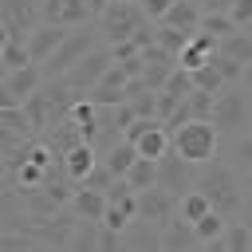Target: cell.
Instances as JSON below:
<instances>
[{
    "instance_id": "obj_1",
    "label": "cell",
    "mask_w": 252,
    "mask_h": 252,
    "mask_svg": "<svg viewBox=\"0 0 252 252\" xmlns=\"http://www.w3.org/2000/svg\"><path fill=\"white\" fill-rule=\"evenodd\" d=\"M197 189H201V193L213 201V209L224 213V217H236L240 205H244V185H240V177H236L228 165H220L217 158L201 165V173H197Z\"/></svg>"
},
{
    "instance_id": "obj_2",
    "label": "cell",
    "mask_w": 252,
    "mask_h": 252,
    "mask_svg": "<svg viewBox=\"0 0 252 252\" xmlns=\"http://www.w3.org/2000/svg\"><path fill=\"white\" fill-rule=\"evenodd\" d=\"M217 146H220V130H217L213 118H189L185 126L173 130V150H177L181 158L197 161V165L213 161V158H217Z\"/></svg>"
},
{
    "instance_id": "obj_3",
    "label": "cell",
    "mask_w": 252,
    "mask_h": 252,
    "mask_svg": "<svg viewBox=\"0 0 252 252\" xmlns=\"http://www.w3.org/2000/svg\"><path fill=\"white\" fill-rule=\"evenodd\" d=\"M150 16L142 12V0H110L106 12L98 16V32L106 43H122V39H134V32Z\"/></svg>"
},
{
    "instance_id": "obj_4",
    "label": "cell",
    "mask_w": 252,
    "mask_h": 252,
    "mask_svg": "<svg viewBox=\"0 0 252 252\" xmlns=\"http://www.w3.org/2000/svg\"><path fill=\"white\" fill-rule=\"evenodd\" d=\"M98 39H102V32H94L91 24H79V28H71V35L63 39V47H59V51H55V55L43 63V75H47V79H59V75H67V71H71V67H75V63H79L87 51H94V47H98Z\"/></svg>"
},
{
    "instance_id": "obj_5",
    "label": "cell",
    "mask_w": 252,
    "mask_h": 252,
    "mask_svg": "<svg viewBox=\"0 0 252 252\" xmlns=\"http://www.w3.org/2000/svg\"><path fill=\"white\" fill-rule=\"evenodd\" d=\"M213 122H217V130H220V134H232V138H240V134L252 126V114H248V94H244L236 83H228V87L217 94Z\"/></svg>"
},
{
    "instance_id": "obj_6",
    "label": "cell",
    "mask_w": 252,
    "mask_h": 252,
    "mask_svg": "<svg viewBox=\"0 0 252 252\" xmlns=\"http://www.w3.org/2000/svg\"><path fill=\"white\" fill-rule=\"evenodd\" d=\"M43 83H47L43 63H24L16 71H4L0 75V106H24Z\"/></svg>"
},
{
    "instance_id": "obj_7",
    "label": "cell",
    "mask_w": 252,
    "mask_h": 252,
    "mask_svg": "<svg viewBox=\"0 0 252 252\" xmlns=\"http://www.w3.org/2000/svg\"><path fill=\"white\" fill-rule=\"evenodd\" d=\"M158 185L169 189L173 197H185L189 189H197V161L181 158L177 150L161 154V158H158Z\"/></svg>"
},
{
    "instance_id": "obj_8",
    "label": "cell",
    "mask_w": 252,
    "mask_h": 252,
    "mask_svg": "<svg viewBox=\"0 0 252 252\" xmlns=\"http://www.w3.org/2000/svg\"><path fill=\"white\" fill-rule=\"evenodd\" d=\"M39 24H43V8L35 0H0V28H4V35L28 39Z\"/></svg>"
},
{
    "instance_id": "obj_9",
    "label": "cell",
    "mask_w": 252,
    "mask_h": 252,
    "mask_svg": "<svg viewBox=\"0 0 252 252\" xmlns=\"http://www.w3.org/2000/svg\"><path fill=\"white\" fill-rule=\"evenodd\" d=\"M110 63H114V51H110V47H94V51H87V55H83L63 79H67L79 94H91V87L102 83V75L110 71Z\"/></svg>"
},
{
    "instance_id": "obj_10",
    "label": "cell",
    "mask_w": 252,
    "mask_h": 252,
    "mask_svg": "<svg viewBox=\"0 0 252 252\" xmlns=\"http://www.w3.org/2000/svg\"><path fill=\"white\" fill-rule=\"evenodd\" d=\"M173 217H177V197H173L169 189L150 185V189H142V193H138V220H150V224L165 228Z\"/></svg>"
},
{
    "instance_id": "obj_11",
    "label": "cell",
    "mask_w": 252,
    "mask_h": 252,
    "mask_svg": "<svg viewBox=\"0 0 252 252\" xmlns=\"http://www.w3.org/2000/svg\"><path fill=\"white\" fill-rule=\"evenodd\" d=\"M71 35V28L67 24H51V20H43L32 35H28V51H32V59L35 63H47L59 47H63V39Z\"/></svg>"
},
{
    "instance_id": "obj_12",
    "label": "cell",
    "mask_w": 252,
    "mask_h": 252,
    "mask_svg": "<svg viewBox=\"0 0 252 252\" xmlns=\"http://www.w3.org/2000/svg\"><path fill=\"white\" fill-rule=\"evenodd\" d=\"M193 248H205L201 244V232L193 220H185L181 213L161 228V252H193Z\"/></svg>"
},
{
    "instance_id": "obj_13",
    "label": "cell",
    "mask_w": 252,
    "mask_h": 252,
    "mask_svg": "<svg viewBox=\"0 0 252 252\" xmlns=\"http://www.w3.org/2000/svg\"><path fill=\"white\" fill-rule=\"evenodd\" d=\"M106 205H110V201H106V193H102V189L79 185L67 209H71V213H75L79 220H102V217H106Z\"/></svg>"
},
{
    "instance_id": "obj_14",
    "label": "cell",
    "mask_w": 252,
    "mask_h": 252,
    "mask_svg": "<svg viewBox=\"0 0 252 252\" xmlns=\"http://www.w3.org/2000/svg\"><path fill=\"white\" fill-rule=\"evenodd\" d=\"M201 16H205V8H201V0H173V8L165 12V20L161 24H173V28H181V32H197L201 28Z\"/></svg>"
},
{
    "instance_id": "obj_15",
    "label": "cell",
    "mask_w": 252,
    "mask_h": 252,
    "mask_svg": "<svg viewBox=\"0 0 252 252\" xmlns=\"http://www.w3.org/2000/svg\"><path fill=\"white\" fill-rule=\"evenodd\" d=\"M138 158H142V154H138V146H134L130 138H118L110 150H102V161L114 169V177H126V173H130V165H134Z\"/></svg>"
},
{
    "instance_id": "obj_16",
    "label": "cell",
    "mask_w": 252,
    "mask_h": 252,
    "mask_svg": "<svg viewBox=\"0 0 252 252\" xmlns=\"http://www.w3.org/2000/svg\"><path fill=\"white\" fill-rule=\"evenodd\" d=\"M213 252H252V232L244 220H228L224 224V236L209 244Z\"/></svg>"
},
{
    "instance_id": "obj_17",
    "label": "cell",
    "mask_w": 252,
    "mask_h": 252,
    "mask_svg": "<svg viewBox=\"0 0 252 252\" xmlns=\"http://www.w3.org/2000/svg\"><path fill=\"white\" fill-rule=\"evenodd\" d=\"M24 63H35L32 51H28V39H16V35H4L0 39V75L4 71H16Z\"/></svg>"
},
{
    "instance_id": "obj_18",
    "label": "cell",
    "mask_w": 252,
    "mask_h": 252,
    "mask_svg": "<svg viewBox=\"0 0 252 252\" xmlns=\"http://www.w3.org/2000/svg\"><path fill=\"white\" fill-rule=\"evenodd\" d=\"M63 161H67V173H71L75 181H83V177L98 165V154H94V146H91V142H79V146H75Z\"/></svg>"
},
{
    "instance_id": "obj_19",
    "label": "cell",
    "mask_w": 252,
    "mask_h": 252,
    "mask_svg": "<svg viewBox=\"0 0 252 252\" xmlns=\"http://www.w3.org/2000/svg\"><path fill=\"white\" fill-rule=\"evenodd\" d=\"M193 87H201V91H213V94H220L224 87H228V79L220 75V67L213 63V59H205L197 71H193Z\"/></svg>"
},
{
    "instance_id": "obj_20",
    "label": "cell",
    "mask_w": 252,
    "mask_h": 252,
    "mask_svg": "<svg viewBox=\"0 0 252 252\" xmlns=\"http://www.w3.org/2000/svg\"><path fill=\"white\" fill-rule=\"evenodd\" d=\"M126 181H130L138 193H142V189H150V185H158V161H154V158H138V161L130 165Z\"/></svg>"
},
{
    "instance_id": "obj_21",
    "label": "cell",
    "mask_w": 252,
    "mask_h": 252,
    "mask_svg": "<svg viewBox=\"0 0 252 252\" xmlns=\"http://www.w3.org/2000/svg\"><path fill=\"white\" fill-rule=\"evenodd\" d=\"M209 209H213V201H209L201 189H189L185 197H177V213H181L185 220H201Z\"/></svg>"
},
{
    "instance_id": "obj_22",
    "label": "cell",
    "mask_w": 252,
    "mask_h": 252,
    "mask_svg": "<svg viewBox=\"0 0 252 252\" xmlns=\"http://www.w3.org/2000/svg\"><path fill=\"white\" fill-rule=\"evenodd\" d=\"M193 224H197V232H201V244L209 248L213 240H220V236H224V224H228V217H224V213H217V209H209V213H205L201 220H193Z\"/></svg>"
},
{
    "instance_id": "obj_23",
    "label": "cell",
    "mask_w": 252,
    "mask_h": 252,
    "mask_svg": "<svg viewBox=\"0 0 252 252\" xmlns=\"http://www.w3.org/2000/svg\"><path fill=\"white\" fill-rule=\"evenodd\" d=\"M87 98H91L94 106H118V102H126V98H130V91H126V87H118V83H106V79H102L98 87H91V94H87Z\"/></svg>"
},
{
    "instance_id": "obj_24",
    "label": "cell",
    "mask_w": 252,
    "mask_h": 252,
    "mask_svg": "<svg viewBox=\"0 0 252 252\" xmlns=\"http://www.w3.org/2000/svg\"><path fill=\"white\" fill-rule=\"evenodd\" d=\"M220 51H224V55H232V59H240V63H252V35L236 28L232 35H224V39H220Z\"/></svg>"
},
{
    "instance_id": "obj_25",
    "label": "cell",
    "mask_w": 252,
    "mask_h": 252,
    "mask_svg": "<svg viewBox=\"0 0 252 252\" xmlns=\"http://www.w3.org/2000/svg\"><path fill=\"white\" fill-rule=\"evenodd\" d=\"M197 32H209V35L224 39V35H232V32H236V20H232L228 12H205V16H201V28H197Z\"/></svg>"
},
{
    "instance_id": "obj_26",
    "label": "cell",
    "mask_w": 252,
    "mask_h": 252,
    "mask_svg": "<svg viewBox=\"0 0 252 252\" xmlns=\"http://www.w3.org/2000/svg\"><path fill=\"white\" fill-rule=\"evenodd\" d=\"M189 39H193L189 32H181V28H173V24H158V43H161L165 51H173V55H181V47H185Z\"/></svg>"
},
{
    "instance_id": "obj_27",
    "label": "cell",
    "mask_w": 252,
    "mask_h": 252,
    "mask_svg": "<svg viewBox=\"0 0 252 252\" xmlns=\"http://www.w3.org/2000/svg\"><path fill=\"white\" fill-rule=\"evenodd\" d=\"M169 8H173V0H142V12H146V16L154 20V24H161Z\"/></svg>"
},
{
    "instance_id": "obj_28",
    "label": "cell",
    "mask_w": 252,
    "mask_h": 252,
    "mask_svg": "<svg viewBox=\"0 0 252 252\" xmlns=\"http://www.w3.org/2000/svg\"><path fill=\"white\" fill-rule=\"evenodd\" d=\"M228 16L236 20V28H248V24H252V0H236V4L228 8Z\"/></svg>"
},
{
    "instance_id": "obj_29",
    "label": "cell",
    "mask_w": 252,
    "mask_h": 252,
    "mask_svg": "<svg viewBox=\"0 0 252 252\" xmlns=\"http://www.w3.org/2000/svg\"><path fill=\"white\" fill-rule=\"evenodd\" d=\"M236 161L244 173H252V134L248 138H236Z\"/></svg>"
},
{
    "instance_id": "obj_30",
    "label": "cell",
    "mask_w": 252,
    "mask_h": 252,
    "mask_svg": "<svg viewBox=\"0 0 252 252\" xmlns=\"http://www.w3.org/2000/svg\"><path fill=\"white\" fill-rule=\"evenodd\" d=\"M232 4H236V0H201V8H205V12H228Z\"/></svg>"
},
{
    "instance_id": "obj_31",
    "label": "cell",
    "mask_w": 252,
    "mask_h": 252,
    "mask_svg": "<svg viewBox=\"0 0 252 252\" xmlns=\"http://www.w3.org/2000/svg\"><path fill=\"white\" fill-rule=\"evenodd\" d=\"M240 87L252 94V63H244V75H240Z\"/></svg>"
},
{
    "instance_id": "obj_32",
    "label": "cell",
    "mask_w": 252,
    "mask_h": 252,
    "mask_svg": "<svg viewBox=\"0 0 252 252\" xmlns=\"http://www.w3.org/2000/svg\"><path fill=\"white\" fill-rule=\"evenodd\" d=\"M87 4H91V12H94V20H98V16L106 12V4H110V0H87Z\"/></svg>"
},
{
    "instance_id": "obj_33",
    "label": "cell",
    "mask_w": 252,
    "mask_h": 252,
    "mask_svg": "<svg viewBox=\"0 0 252 252\" xmlns=\"http://www.w3.org/2000/svg\"><path fill=\"white\" fill-rule=\"evenodd\" d=\"M248 134H252V126H248Z\"/></svg>"
}]
</instances>
